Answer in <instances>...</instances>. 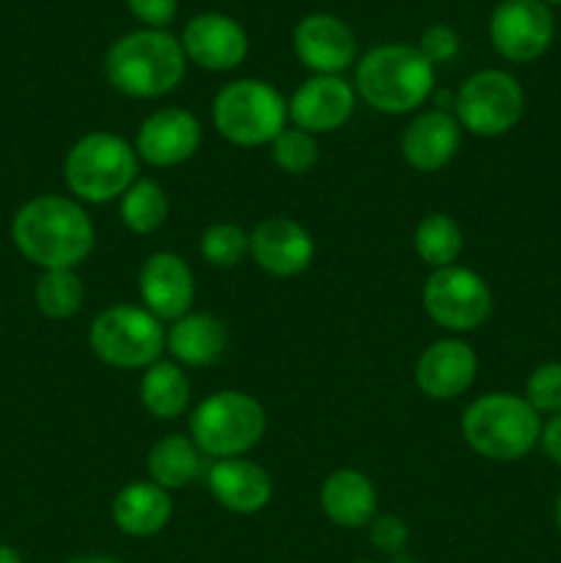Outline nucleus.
Listing matches in <instances>:
<instances>
[{
	"label": "nucleus",
	"mask_w": 561,
	"mask_h": 563,
	"mask_svg": "<svg viewBox=\"0 0 561 563\" xmlns=\"http://www.w3.org/2000/svg\"><path fill=\"white\" fill-rule=\"evenodd\" d=\"M135 146L116 132H88L66 152L64 179L80 203H108L138 179Z\"/></svg>",
	"instance_id": "obj_5"
},
{
	"label": "nucleus",
	"mask_w": 561,
	"mask_h": 563,
	"mask_svg": "<svg viewBox=\"0 0 561 563\" xmlns=\"http://www.w3.org/2000/svg\"><path fill=\"white\" fill-rule=\"evenodd\" d=\"M0 563H25L11 544H0Z\"/></svg>",
	"instance_id": "obj_37"
},
{
	"label": "nucleus",
	"mask_w": 561,
	"mask_h": 563,
	"mask_svg": "<svg viewBox=\"0 0 561 563\" xmlns=\"http://www.w3.org/2000/svg\"><path fill=\"white\" fill-rule=\"evenodd\" d=\"M286 119L289 108L278 88L253 77L226 82L212 102L215 130L234 146L253 148L273 143Z\"/></svg>",
	"instance_id": "obj_7"
},
{
	"label": "nucleus",
	"mask_w": 561,
	"mask_h": 563,
	"mask_svg": "<svg viewBox=\"0 0 561 563\" xmlns=\"http://www.w3.org/2000/svg\"><path fill=\"white\" fill-rule=\"evenodd\" d=\"M182 49L187 60L207 71H231L245 60L248 33L234 16L204 11L182 31Z\"/></svg>",
	"instance_id": "obj_14"
},
{
	"label": "nucleus",
	"mask_w": 561,
	"mask_h": 563,
	"mask_svg": "<svg viewBox=\"0 0 561 563\" xmlns=\"http://www.w3.org/2000/svg\"><path fill=\"white\" fill-rule=\"evenodd\" d=\"M542 3H561V0H542Z\"/></svg>",
	"instance_id": "obj_39"
},
{
	"label": "nucleus",
	"mask_w": 561,
	"mask_h": 563,
	"mask_svg": "<svg viewBox=\"0 0 561 563\" xmlns=\"http://www.w3.org/2000/svg\"><path fill=\"white\" fill-rule=\"evenodd\" d=\"M185 71L187 55L179 38L154 27L127 33L105 55L108 82L132 99H157L176 91Z\"/></svg>",
	"instance_id": "obj_2"
},
{
	"label": "nucleus",
	"mask_w": 561,
	"mask_h": 563,
	"mask_svg": "<svg viewBox=\"0 0 561 563\" xmlns=\"http://www.w3.org/2000/svg\"><path fill=\"white\" fill-rule=\"evenodd\" d=\"M421 302L438 328L457 335L479 330L493 313V291L487 280L460 264L432 269V275L424 280Z\"/></svg>",
	"instance_id": "obj_10"
},
{
	"label": "nucleus",
	"mask_w": 561,
	"mask_h": 563,
	"mask_svg": "<svg viewBox=\"0 0 561 563\" xmlns=\"http://www.w3.org/2000/svg\"><path fill=\"white\" fill-rule=\"evenodd\" d=\"M16 251L42 269H77L94 251V223L80 201L66 196H36L11 220Z\"/></svg>",
	"instance_id": "obj_1"
},
{
	"label": "nucleus",
	"mask_w": 561,
	"mask_h": 563,
	"mask_svg": "<svg viewBox=\"0 0 561 563\" xmlns=\"http://www.w3.org/2000/svg\"><path fill=\"white\" fill-rule=\"evenodd\" d=\"M170 201L154 179H135V185L119 198L121 223L132 234H154L168 220Z\"/></svg>",
	"instance_id": "obj_27"
},
{
	"label": "nucleus",
	"mask_w": 561,
	"mask_h": 563,
	"mask_svg": "<svg viewBox=\"0 0 561 563\" xmlns=\"http://www.w3.org/2000/svg\"><path fill=\"white\" fill-rule=\"evenodd\" d=\"M355 563H374V561H355Z\"/></svg>",
	"instance_id": "obj_40"
},
{
	"label": "nucleus",
	"mask_w": 561,
	"mask_h": 563,
	"mask_svg": "<svg viewBox=\"0 0 561 563\" xmlns=\"http://www.w3.org/2000/svg\"><path fill=\"white\" fill-rule=\"evenodd\" d=\"M207 489L231 515H256L273 498V478L251 460H218L207 471Z\"/></svg>",
	"instance_id": "obj_20"
},
{
	"label": "nucleus",
	"mask_w": 561,
	"mask_h": 563,
	"mask_svg": "<svg viewBox=\"0 0 561 563\" xmlns=\"http://www.w3.org/2000/svg\"><path fill=\"white\" fill-rule=\"evenodd\" d=\"M198 146H201V124L185 108H160L138 126V159L154 168H174L187 163Z\"/></svg>",
	"instance_id": "obj_13"
},
{
	"label": "nucleus",
	"mask_w": 561,
	"mask_h": 563,
	"mask_svg": "<svg viewBox=\"0 0 561 563\" xmlns=\"http://www.w3.org/2000/svg\"><path fill=\"white\" fill-rule=\"evenodd\" d=\"M116 528L132 539H148L165 531L174 517L170 495L154 482H132L113 498L110 506Z\"/></svg>",
	"instance_id": "obj_22"
},
{
	"label": "nucleus",
	"mask_w": 561,
	"mask_h": 563,
	"mask_svg": "<svg viewBox=\"0 0 561 563\" xmlns=\"http://www.w3.org/2000/svg\"><path fill=\"white\" fill-rule=\"evenodd\" d=\"M64 563H121L119 559H110V555H75V559Z\"/></svg>",
	"instance_id": "obj_36"
},
{
	"label": "nucleus",
	"mask_w": 561,
	"mask_h": 563,
	"mask_svg": "<svg viewBox=\"0 0 561 563\" xmlns=\"http://www.w3.org/2000/svg\"><path fill=\"white\" fill-rule=\"evenodd\" d=\"M413 247H416L418 258L432 269L451 267L462 253V231L451 214L432 212L416 225Z\"/></svg>",
	"instance_id": "obj_26"
},
{
	"label": "nucleus",
	"mask_w": 561,
	"mask_h": 563,
	"mask_svg": "<svg viewBox=\"0 0 561 563\" xmlns=\"http://www.w3.org/2000/svg\"><path fill=\"white\" fill-rule=\"evenodd\" d=\"M201 451L193 443L187 434H165L163 440L152 445L146 456V471L157 487H163L165 493H174V489H185L201 476Z\"/></svg>",
	"instance_id": "obj_24"
},
{
	"label": "nucleus",
	"mask_w": 561,
	"mask_h": 563,
	"mask_svg": "<svg viewBox=\"0 0 561 563\" xmlns=\"http://www.w3.org/2000/svg\"><path fill=\"white\" fill-rule=\"evenodd\" d=\"M542 434L539 412L522 396L484 394L462 416V438L490 462H517Z\"/></svg>",
	"instance_id": "obj_4"
},
{
	"label": "nucleus",
	"mask_w": 561,
	"mask_h": 563,
	"mask_svg": "<svg viewBox=\"0 0 561 563\" xmlns=\"http://www.w3.org/2000/svg\"><path fill=\"white\" fill-rule=\"evenodd\" d=\"M165 324L143 306L116 302L94 317L88 328L91 352L113 368H148L165 352Z\"/></svg>",
	"instance_id": "obj_8"
},
{
	"label": "nucleus",
	"mask_w": 561,
	"mask_h": 563,
	"mask_svg": "<svg viewBox=\"0 0 561 563\" xmlns=\"http://www.w3.org/2000/svg\"><path fill=\"white\" fill-rule=\"evenodd\" d=\"M226 344H229V330L212 313H185L170 322L165 333V350L179 366H212L226 352Z\"/></svg>",
	"instance_id": "obj_23"
},
{
	"label": "nucleus",
	"mask_w": 561,
	"mask_h": 563,
	"mask_svg": "<svg viewBox=\"0 0 561 563\" xmlns=\"http://www.w3.org/2000/svg\"><path fill=\"white\" fill-rule=\"evenodd\" d=\"M311 234L292 218H264L251 231V258L275 278H295L314 262Z\"/></svg>",
	"instance_id": "obj_17"
},
{
	"label": "nucleus",
	"mask_w": 561,
	"mask_h": 563,
	"mask_svg": "<svg viewBox=\"0 0 561 563\" xmlns=\"http://www.w3.org/2000/svg\"><path fill=\"white\" fill-rule=\"evenodd\" d=\"M556 36L553 11L542 0H501L490 16V42L512 64H531Z\"/></svg>",
	"instance_id": "obj_11"
},
{
	"label": "nucleus",
	"mask_w": 561,
	"mask_h": 563,
	"mask_svg": "<svg viewBox=\"0 0 561 563\" xmlns=\"http://www.w3.org/2000/svg\"><path fill=\"white\" fill-rule=\"evenodd\" d=\"M556 526H559V531H561V495H559V500H556Z\"/></svg>",
	"instance_id": "obj_38"
},
{
	"label": "nucleus",
	"mask_w": 561,
	"mask_h": 563,
	"mask_svg": "<svg viewBox=\"0 0 561 563\" xmlns=\"http://www.w3.org/2000/svg\"><path fill=\"white\" fill-rule=\"evenodd\" d=\"M297 60L314 75H341L355 60L358 42L344 20L333 14H308L292 33Z\"/></svg>",
	"instance_id": "obj_16"
},
{
	"label": "nucleus",
	"mask_w": 561,
	"mask_h": 563,
	"mask_svg": "<svg viewBox=\"0 0 561 563\" xmlns=\"http://www.w3.org/2000/svg\"><path fill=\"white\" fill-rule=\"evenodd\" d=\"M418 49H421V55L432 66L446 64V60L454 58L457 49H460V38H457V33L451 31L449 25H432L421 33Z\"/></svg>",
	"instance_id": "obj_33"
},
{
	"label": "nucleus",
	"mask_w": 561,
	"mask_h": 563,
	"mask_svg": "<svg viewBox=\"0 0 561 563\" xmlns=\"http://www.w3.org/2000/svg\"><path fill=\"white\" fill-rule=\"evenodd\" d=\"M479 372L473 346L462 339L432 341L416 363V385L427 399L449 401L465 394Z\"/></svg>",
	"instance_id": "obj_18"
},
{
	"label": "nucleus",
	"mask_w": 561,
	"mask_h": 563,
	"mask_svg": "<svg viewBox=\"0 0 561 563\" xmlns=\"http://www.w3.org/2000/svg\"><path fill=\"white\" fill-rule=\"evenodd\" d=\"M355 88L377 113H410L432 97L435 66L413 44H380L358 64Z\"/></svg>",
	"instance_id": "obj_3"
},
{
	"label": "nucleus",
	"mask_w": 561,
	"mask_h": 563,
	"mask_svg": "<svg viewBox=\"0 0 561 563\" xmlns=\"http://www.w3.org/2000/svg\"><path fill=\"white\" fill-rule=\"evenodd\" d=\"M138 291L148 313H154L160 322H176L190 313L193 300H196V278H193L190 264L179 253L160 251L141 264Z\"/></svg>",
	"instance_id": "obj_12"
},
{
	"label": "nucleus",
	"mask_w": 561,
	"mask_h": 563,
	"mask_svg": "<svg viewBox=\"0 0 561 563\" xmlns=\"http://www.w3.org/2000/svg\"><path fill=\"white\" fill-rule=\"evenodd\" d=\"M141 405L160 421H174L190 407L193 388L190 377L182 372L179 363L157 361L143 368L141 385H138Z\"/></svg>",
	"instance_id": "obj_25"
},
{
	"label": "nucleus",
	"mask_w": 561,
	"mask_h": 563,
	"mask_svg": "<svg viewBox=\"0 0 561 563\" xmlns=\"http://www.w3.org/2000/svg\"><path fill=\"white\" fill-rule=\"evenodd\" d=\"M522 399L537 412H550V416L561 412V363L550 361L534 368Z\"/></svg>",
	"instance_id": "obj_31"
},
{
	"label": "nucleus",
	"mask_w": 561,
	"mask_h": 563,
	"mask_svg": "<svg viewBox=\"0 0 561 563\" xmlns=\"http://www.w3.org/2000/svg\"><path fill=\"white\" fill-rule=\"evenodd\" d=\"M539 445L548 454V460H553L556 465H561V412L550 416V421L542 427L539 434Z\"/></svg>",
	"instance_id": "obj_35"
},
{
	"label": "nucleus",
	"mask_w": 561,
	"mask_h": 563,
	"mask_svg": "<svg viewBox=\"0 0 561 563\" xmlns=\"http://www.w3.org/2000/svg\"><path fill=\"white\" fill-rule=\"evenodd\" d=\"M86 300V289L75 269H44L33 286V302L47 319H72Z\"/></svg>",
	"instance_id": "obj_28"
},
{
	"label": "nucleus",
	"mask_w": 561,
	"mask_h": 563,
	"mask_svg": "<svg viewBox=\"0 0 561 563\" xmlns=\"http://www.w3.org/2000/svg\"><path fill=\"white\" fill-rule=\"evenodd\" d=\"M462 141V126L454 113L438 108L418 113L402 132V157L421 174H435L454 159Z\"/></svg>",
	"instance_id": "obj_19"
},
{
	"label": "nucleus",
	"mask_w": 561,
	"mask_h": 563,
	"mask_svg": "<svg viewBox=\"0 0 561 563\" xmlns=\"http://www.w3.org/2000/svg\"><path fill=\"white\" fill-rule=\"evenodd\" d=\"M270 157L280 170L292 176H302L317 165L319 146L311 132H302L297 126H284L273 143H270Z\"/></svg>",
	"instance_id": "obj_30"
},
{
	"label": "nucleus",
	"mask_w": 561,
	"mask_h": 563,
	"mask_svg": "<svg viewBox=\"0 0 561 563\" xmlns=\"http://www.w3.org/2000/svg\"><path fill=\"white\" fill-rule=\"evenodd\" d=\"M267 429L262 401L245 390H218L198 401L190 416V440L204 456L234 460L256 449Z\"/></svg>",
	"instance_id": "obj_6"
},
{
	"label": "nucleus",
	"mask_w": 561,
	"mask_h": 563,
	"mask_svg": "<svg viewBox=\"0 0 561 563\" xmlns=\"http://www.w3.org/2000/svg\"><path fill=\"white\" fill-rule=\"evenodd\" d=\"M369 542H372V548L377 550V553L394 559V555L405 553L407 544H410V528H407V522L396 515L374 517V520L369 522Z\"/></svg>",
	"instance_id": "obj_32"
},
{
	"label": "nucleus",
	"mask_w": 561,
	"mask_h": 563,
	"mask_svg": "<svg viewBox=\"0 0 561 563\" xmlns=\"http://www.w3.org/2000/svg\"><path fill=\"white\" fill-rule=\"evenodd\" d=\"M319 506L333 526L358 531L377 515V489L366 473L339 467L319 487Z\"/></svg>",
	"instance_id": "obj_21"
},
{
	"label": "nucleus",
	"mask_w": 561,
	"mask_h": 563,
	"mask_svg": "<svg viewBox=\"0 0 561 563\" xmlns=\"http://www.w3.org/2000/svg\"><path fill=\"white\" fill-rule=\"evenodd\" d=\"M127 9L132 11L138 22H143L146 27L154 31H163L165 25H170L179 9V0H127Z\"/></svg>",
	"instance_id": "obj_34"
},
{
	"label": "nucleus",
	"mask_w": 561,
	"mask_h": 563,
	"mask_svg": "<svg viewBox=\"0 0 561 563\" xmlns=\"http://www.w3.org/2000/svg\"><path fill=\"white\" fill-rule=\"evenodd\" d=\"M286 108L297 130L324 135L350 121L355 110V88L339 75H314L292 93Z\"/></svg>",
	"instance_id": "obj_15"
},
{
	"label": "nucleus",
	"mask_w": 561,
	"mask_h": 563,
	"mask_svg": "<svg viewBox=\"0 0 561 563\" xmlns=\"http://www.w3.org/2000/svg\"><path fill=\"white\" fill-rule=\"evenodd\" d=\"M198 247H201L204 262L220 269H231L242 264V258L251 256V234L237 223L223 220V223H212L204 231Z\"/></svg>",
	"instance_id": "obj_29"
},
{
	"label": "nucleus",
	"mask_w": 561,
	"mask_h": 563,
	"mask_svg": "<svg viewBox=\"0 0 561 563\" xmlns=\"http://www.w3.org/2000/svg\"><path fill=\"white\" fill-rule=\"evenodd\" d=\"M526 110V93L517 77L501 69H482L468 77L454 97V119L479 137H501L515 130Z\"/></svg>",
	"instance_id": "obj_9"
}]
</instances>
